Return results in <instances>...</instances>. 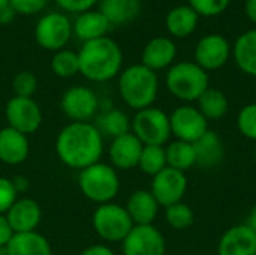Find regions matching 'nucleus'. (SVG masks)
I'll return each instance as SVG.
<instances>
[{"instance_id": "obj_1", "label": "nucleus", "mask_w": 256, "mask_h": 255, "mask_svg": "<svg viewBox=\"0 0 256 255\" xmlns=\"http://www.w3.org/2000/svg\"><path fill=\"white\" fill-rule=\"evenodd\" d=\"M56 153L64 165L81 171L100 162L104 137L93 123L70 122L56 138Z\"/></svg>"}, {"instance_id": "obj_2", "label": "nucleus", "mask_w": 256, "mask_h": 255, "mask_svg": "<svg viewBox=\"0 0 256 255\" xmlns=\"http://www.w3.org/2000/svg\"><path fill=\"white\" fill-rule=\"evenodd\" d=\"M80 74L94 83H105L120 74L123 53L120 45L105 36L84 42L78 51Z\"/></svg>"}, {"instance_id": "obj_3", "label": "nucleus", "mask_w": 256, "mask_h": 255, "mask_svg": "<svg viewBox=\"0 0 256 255\" xmlns=\"http://www.w3.org/2000/svg\"><path fill=\"white\" fill-rule=\"evenodd\" d=\"M118 92L128 107L136 111L148 108L158 98V75L141 63L132 65L120 74Z\"/></svg>"}, {"instance_id": "obj_4", "label": "nucleus", "mask_w": 256, "mask_h": 255, "mask_svg": "<svg viewBox=\"0 0 256 255\" xmlns=\"http://www.w3.org/2000/svg\"><path fill=\"white\" fill-rule=\"evenodd\" d=\"M166 89L183 102H195L210 87L208 72L195 62H180L168 69Z\"/></svg>"}, {"instance_id": "obj_5", "label": "nucleus", "mask_w": 256, "mask_h": 255, "mask_svg": "<svg viewBox=\"0 0 256 255\" xmlns=\"http://www.w3.org/2000/svg\"><path fill=\"white\" fill-rule=\"evenodd\" d=\"M78 186L84 197L100 204L111 203L120 191V179L112 165L96 162L80 171Z\"/></svg>"}, {"instance_id": "obj_6", "label": "nucleus", "mask_w": 256, "mask_h": 255, "mask_svg": "<svg viewBox=\"0 0 256 255\" xmlns=\"http://www.w3.org/2000/svg\"><path fill=\"white\" fill-rule=\"evenodd\" d=\"M132 134L144 146H165L171 137L170 116L154 107L140 110L132 119Z\"/></svg>"}, {"instance_id": "obj_7", "label": "nucleus", "mask_w": 256, "mask_h": 255, "mask_svg": "<svg viewBox=\"0 0 256 255\" xmlns=\"http://www.w3.org/2000/svg\"><path fill=\"white\" fill-rule=\"evenodd\" d=\"M92 222L98 236L106 242H123L135 225L126 207L116 203L100 204L94 210Z\"/></svg>"}, {"instance_id": "obj_8", "label": "nucleus", "mask_w": 256, "mask_h": 255, "mask_svg": "<svg viewBox=\"0 0 256 255\" xmlns=\"http://www.w3.org/2000/svg\"><path fill=\"white\" fill-rule=\"evenodd\" d=\"M72 23L62 12H48L34 26V39L44 50H63L72 36Z\"/></svg>"}, {"instance_id": "obj_9", "label": "nucleus", "mask_w": 256, "mask_h": 255, "mask_svg": "<svg viewBox=\"0 0 256 255\" xmlns=\"http://www.w3.org/2000/svg\"><path fill=\"white\" fill-rule=\"evenodd\" d=\"M4 117L9 128L24 135L34 134L42 125V111L33 98H10L4 108Z\"/></svg>"}, {"instance_id": "obj_10", "label": "nucleus", "mask_w": 256, "mask_h": 255, "mask_svg": "<svg viewBox=\"0 0 256 255\" xmlns=\"http://www.w3.org/2000/svg\"><path fill=\"white\" fill-rule=\"evenodd\" d=\"M171 135L180 141L195 143L210 128L208 120L194 105H180L170 116Z\"/></svg>"}, {"instance_id": "obj_11", "label": "nucleus", "mask_w": 256, "mask_h": 255, "mask_svg": "<svg viewBox=\"0 0 256 255\" xmlns=\"http://www.w3.org/2000/svg\"><path fill=\"white\" fill-rule=\"evenodd\" d=\"M188 191V177L186 173L174 170V168H164L158 173L152 180L150 192L156 198L160 207H170L176 203H180Z\"/></svg>"}, {"instance_id": "obj_12", "label": "nucleus", "mask_w": 256, "mask_h": 255, "mask_svg": "<svg viewBox=\"0 0 256 255\" xmlns=\"http://www.w3.org/2000/svg\"><path fill=\"white\" fill-rule=\"evenodd\" d=\"M123 255H165L166 242L164 234L152 225H134L122 242Z\"/></svg>"}, {"instance_id": "obj_13", "label": "nucleus", "mask_w": 256, "mask_h": 255, "mask_svg": "<svg viewBox=\"0 0 256 255\" xmlns=\"http://www.w3.org/2000/svg\"><path fill=\"white\" fill-rule=\"evenodd\" d=\"M231 44L230 41L218 33L207 35L200 39L195 47V63L204 71H218L226 65L231 57Z\"/></svg>"}, {"instance_id": "obj_14", "label": "nucleus", "mask_w": 256, "mask_h": 255, "mask_svg": "<svg viewBox=\"0 0 256 255\" xmlns=\"http://www.w3.org/2000/svg\"><path fill=\"white\" fill-rule=\"evenodd\" d=\"M60 105L72 122H88L99 108V99L92 89L74 86L63 93Z\"/></svg>"}, {"instance_id": "obj_15", "label": "nucleus", "mask_w": 256, "mask_h": 255, "mask_svg": "<svg viewBox=\"0 0 256 255\" xmlns=\"http://www.w3.org/2000/svg\"><path fill=\"white\" fill-rule=\"evenodd\" d=\"M177 56V45L172 39L165 36L153 38L147 42L141 54V65L153 72L171 68Z\"/></svg>"}, {"instance_id": "obj_16", "label": "nucleus", "mask_w": 256, "mask_h": 255, "mask_svg": "<svg viewBox=\"0 0 256 255\" xmlns=\"http://www.w3.org/2000/svg\"><path fill=\"white\" fill-rule=\"evenodd\" d=\"M142 147L144 144L132 132L112 138L110 144V159L112 167L117 170H130L138 167Z\"/></svg>"}, {"instance_id": "obj_17", "label": "nucleus", "mask_w": 256, "mask_h": 255, "mask_svg": "<svg viewBox=\"0 0 256 255\" xmlns=\"http://www.w3.org/2000/svg\"><path fill=\"white\" fill-rule=\"evenodd\" d=\"M218 255H256V234L246 224L231 227L219 240Z\"/></svg>"}, {"instance_id": "obj_18", "label": "nucleus", "mask_w": 256, "mask_h": 255, "mask_svg": "<svg viewBox=\"0 0 256 255\" xmlns=\"http://www.w3.org/2000/svg\"><path fill=\"white\" fill-rule=\"evenodd\" d=\"M6 218L14 233L36 231L42 219V210L33 198H20L6 212Z\"/></svg>"}, {"instance_id": "obj_19", "label": "nucleus", "mask_w": 256, "mask_h": 255, "mask_svg": "<svg viewBox=\"0 0 256 255\" xmlns=\"http://www.w3.org/2000/svg\"><path fill=\"white\" fill-rule=\"evenodd\" d=\"M111 27L112 26L108 18L99 9H90L76 15L72 24V32L80 41L88 42L99 38H105Z\"/></svg>"}, {"instance_id": "obj_20", "label": "nucleus", "mask_w": 256, "mask_h": 255, "mask_svg": "<svg viewBox=\"0 0 256 255\" xmlns=\"http://www.w3.org/2000/svg\"><path fill=\"white\" fill-rule=\"evenodd\" d=\"M30 152L27 135L6 126L0 129V161L8 165L22 164Z\"/></svg>"}, {"instance_id": "obj_21", "label": "nucleus", "mask_w": 256, "mask_h": 255, "mask_svg": "<svg viewBox=\"0 0 256 255\" xmlns=\"http://www.w3.org/2000/svg\"><path fill=\"white\" fill-rule=\"evenodd\" d=\"M126 210L135 225H152L159 213V203L147 189H136L126 203Z\"/></svg>"}, {"instance_id": "obj_22", "label": "nucleus", "mask_w": 256, "mask_h": 255, "mask_svg": "<svg viewBox=\"0 0 256 255\" xmlns=\"http://www.w3.org/2000/svg\"><path fill=\"white\" fill-rule=\"evenodd\" d=\"M194 144L195 156H196V165L201 168H216L225 155L222 138L216 131L208 129L200 140H196Z\"/></svg>"}, {"instance_id": "obj_23", "label": "nucleus", "mask_w": 256, "mask_h": 255, "mask_svg": "<svg viewBox=\"0 0 256 255\" xmlns=\"http://www.w3.org/2000/svg\"><path fill=\"white\" fill-rule=\"evenodd\" d=\"M8 255H52L48 239L38 231L15 233L6 246Z\"/></svg>"}, {"instance_id": "obj_24", "label": "nucleus", "mask_w": 256, "mask_h": 255, "mask_svg": "<svg viewBox=\"0 0 256 255\" xmlns=\"http://www.w3.org/2000/svg\"><path fill=\"white\" fill-rule=\"evenodd\" d=\"M198 21L200 15L189 5H180L168 12L165 18V26L171 36L182 39L190 36L196 30Z\"/></svg>"}, {"instance_id": "obj_25", "label": "nucleus", "mask_w": 256, "mask_h": 255, "mask_svg": "<svg viewBox=\"0 0 256 255\" xmlns=\"http://www.w3.org/2000/svg\"><path fill=\"white\" fill-rule=\"evenodd\" d=\"M99 11L111 26H126L141 12V0H99Z\"/></svg>"}, {"instance_id": "obj_26", "label": "nucleus", "mask_w": 256, "mask_h": 255, "mask_svg": "<svg viewBox=\"0 0 256 255\" xmlns=\"http://www.w3.org/2000/svg\"><path fill=\"white\" fill-rule=\"evenodd\" d=\"M232 54L242 72L256 77V29L248 30L237 38Z\"/></svg>"}, {"instance_id": "obj_27", "label": "nucleus", "mask_w": 256, "mask_h": 255, "mask_svg": "<svg viewBox=\"0 0 256 255\" xmlns=\"http://www.w3.org/2000/svg\"><path fill=\"white\" fill-rule=\"evenodd\" d=\"M198 102V110L207 120H219L226 116L230 110V101L226 95L219 90L208 87L196 101Z\"/></svg>"}, {"instance_id": "obj_28", "label": "nucleus", "mask_w": 256, "mask_h": 255, "mask_svg": "<svg viewBox=\"0 0 256 255\" xmlns=\"http://www.w3.org/2000/svg\"><path fill=\"white\" fill-rule=\"evenodd\" d=\"M165 153H166V164L170 168L186 173L188 170L196 165V156L192 143L176 140L165 147Z\"/></svg>"}, {"instance_id": "obj_29", "label": "nucleus", "mask_w": 256, "mask_h": 255, "mask_svg": "<svg viewBox=\"0 0 256 255\" xmlns=\"http://www.w3.org/2000/svg\"><path fill=\"white\" fill-rule=\"evenodd\" d=\"M96 128L100 131V134L110 135L111 138H117L132 132V122L124 111L114 108L99 117Z\"/></svg>"}, {"instance_id": "obj_30", "label": "nucleus", "mask_w": 256, "mask_h": 255, "mask_svg": "<svg viewBox=\"0 0 256 255\" xmlns=\"http://www.w3.org/2000/svg\"><path fill=\"white\" fill-rule=\"evenodd\" d=\"M166 167L168 164H166V153H165L164 146H144L142 147L138 168L144 174L154 177L158 173H160Z\"/></svg>"}, {"instance_id": "obj_31", "label": "nucleus", "mask_w": 256, "mask_h": 255, "mask_svg": "<svg viewBox=\"0 0 256 255\" xmlns=\"http://www.w3.org/2000/svg\"><path fill=\"white\" fill-rule=\"evenodd\" d=\"M51 69L54 75L60 78H70L80 72V59L78 53L72 50H58L51 59Z\"/></svg>"}, {"instance_id": "obj_32", "label": "nucleus", "mask_w": 256, "mask_h": 255, "mask_svg": "<svg viewBox=\"0 0 256 255\" xmlns=\"http://www.w3.org/2000/svg\"><path fill=\"white\" fill-rule=\"evenodd\" d=\"M165 219L171 228L182 231L192 227L195 222V213L189 204L180 201L165 209Z\"/></svg>"}, {"instance_id": "obj_33", "label": "nucleus", "mask_w": 256, "mask_h": 255, "mask_svg": "<svg viewBox=\"0 0 256 255\" xmlns=\"http://www.w3.org/2000/svg\"><path fill=\"white\" fill-rule=\"evenodd\" d=\"M237 128L240 134L256 141V102L244 105L237 116Z\"/></svg>"}, {"instance_id": "obj_34", "label": "nucleus", "mask_w": 256, "mask_h": 255, "mask_svg": "<svg viewBox=\"0 0 256 255\" xmlns=\"http://www.w3.org/2000/svg\"><path fill=\"white\" fill-rule=\"evenodd\" d=\"M12 89L15 96L21 98H33L38 90V78L30 71L18 72L12 80Z\"/></svg>"}, {"instance_id": "obj_35", "label": "nucleus", "mask_w": 256, "mask_h": 255, "mask_svg": "<svg viewBox=\"0 0 256 255\" xmlns=\"http://www.w3.org/2000/svg\"><path fill=\"white\" fill-rule=\"evenodd\" d=\"M231 0H189V6L200 17H218L226 11Z\"/></svg>"}, {"instance_id": "obj_36", "label": "nucleus", "mask_w": 256, "mask_h": 255, "mask_svg": "<svg viewBox=\"0 0 256 255\" xmlns=\"http://www.w3.org/2000/svg\"><path fill=\"white\" fill-rule=\"evenodd\" d=\"M16 197L18 191L14 180L8 177H0V215H6V212L18 200Z\"/></svg>"}, {"instance_id": "obj_37", "label": "nucleus", "mask_w": 256, "mask_h": 255, "mask_svg": "<svg viewBox=\"0 0 256 255\" xmlns=\"http://www.w3.org/2000/svg\"><path fill=\"white\" fill-rule=\"evenodd\" d=\"M50 0H10L9 5L18 15H34L46 8Z\"/></svg>"}, {"instance_id": "obj_38", "label": "nucleus", "mask_w": 256, "mask_h": 255, "mask_svg": "<svg viewBox=\"0 0 256 255\" xmlns=\"http://www.w3.org/2000/svg\"><path fill=\"white\" fill-rule=\"evenodd\" d=\"M63 11L66 12H72V14H81L86 11L93 9V6L99 2V0H54Z\"/></svg>"}, {"instance_id": "obj_39", "label": "nucleus", "mask_w": 256, "mask_h": 255, "mask_svg": "<svg viewBox=\"0 0 256 255\" xmlns=\"http://www.w3.org/2000/svg\"><path fill=\"white\" fill-rule=\"evenodd\" d=\"M14 230L6 218V215H0V248L8 246L10 239L14 237Z\"/></svg>"}, {"instance_id": "obj_40", "label": "nucleus", "mask_w": 256, "mask_h": 255, "mask_svg": "<svg viewBox=\"0 0 256 255\" xmlns=\"http://www.w3.org/2000/svg\"><path fill=\"white\" fill-rule=\"evenodd\" d=\"M80 255H116L112 249H110L105 245H93L88 246L87 249H84Z\"/></svg>"}, {"instance_id": "obj_41", "label": "nucleus", "mask_w": 256, "mask_h": 255, "mask_svg": "<svg viewBox=\"0 0 256 255\" xmlns=\"http://www.w3.org/2000/svg\"><path fill=\"white\" fill-rule=\"evenodd\" d=\"M15 15H16V14H15V11L10 8V5L0 8V24H9V23H12L14 18H15Z\"/></svg>"}, {"instance_id": "obj_42", "label": "nucleus", "mask_w": 256, "mask_h": 255, "mask_svg": "<svg viewBox=\"0 0 256 255\" xmlns=\"http://www.w3.org/2000/svg\"><path fill=\"white\" fill-rule=\"evenodd\" d=\"M244 14L252 23L256 24V0H246L244 2Z\"/></svg>"}, {"instance_id": "obj_43", "label": "nucleus", "mask_w": 256, "mask_h": 255, "mask_svg": "<svg viewBox=\"0 0 256 255\" xmlns=\"http://www.w3.org/2000/svg\"><path fill=\"white\" fill-rule=\"evenodd\" d=\"M246 225H248V227L256 234V206L252 207V210H250V213H249V216H248Z\"/></svg>"}, {"instance_id": "obj_44", "label": "nucleus", "mask_w": 256, "mask_h": 255, "mask_svg": "<svg viewBox=\"0 0 256 255\" xmlns=\"http://www.w3.org/2000/svg\"><path fill=\"white\" fill-rule=\"evenodd\" d=\"M9 2H10V0H0V8L8 6V5H9Z\"/></svg>"}, {"instance_id": "obj_45", "label": "nucleus", "mask_w": 256, "mask_h": 255, "mask_svg": "<svg viewBox=\"0 0 256 255\" xmlns=\"http://www.w3.org/2000/svg\"><path fill=\"white\" fill-rule=\"evenodd\" d=\"M254 155H255V161H256V147H255V152H254Z\"/></svg>"}, {"instance_id": "obj_46", "label": "nucleus", "mask_w": 256, "mask_h": 255, "mask_svg": "<svg viewBox=\"0 0 256 255\" xmlns=\"http://www.w3.org/2000/svg\"><path fill=\"white\" fill-rule=\"evenodd\" d=\"M255 98H256V84H255Z\"/></svg>"}]
</instances>
